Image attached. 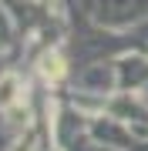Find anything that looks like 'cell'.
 I'll return each instance as SVG.
<instances>
[{
    "instance_id": "obj_1",
    "label": "cell",
    "mask_w": 148,
    "mask_h": 151,
    "mask_svg": "<svg viewBox=\"0 0 148 151\" xmlns=\"http://www.w3.org/2000/svg\"><path fill=\"white\" fill-rule=\"evenodd\" d=\"M44 74H47V77H57V74H61V60H57V57H47V60H44Z\"/></svg>"
}]
</instances>
